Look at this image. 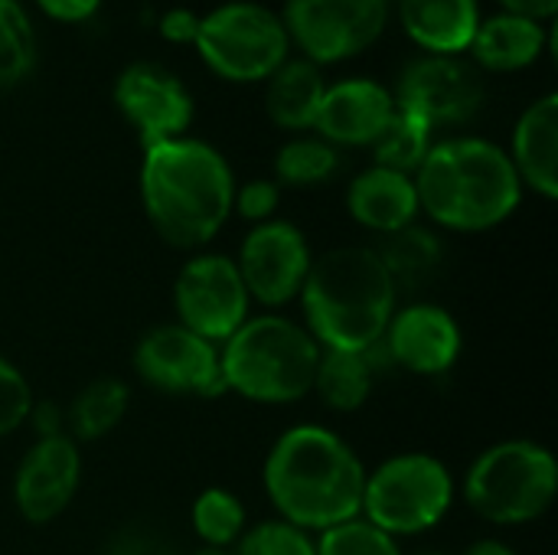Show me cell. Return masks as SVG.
I'll list each match as a JSON object with an SVG mask.
<instances>
[{
	"label": "cell",
	"instance_id": "cell-6",
	"mask_svg": "<svg viewBox=\"0 0 558 555\" xmlns=\"http://www.w3.org/2000/svg\"><path fill=\"white\" fill-rule=\"evenodd\" d=\"M461 497L484 523H533L556 504V455L533 438L497 442L471 461L461 484Z\"/></svg>",
	"mask_w": 558,
	"mask_h": 555
},
{
	"label": "cell",
	"instance_id": "cell-34",
	"mask_svg": "<svg viewBox=\"0 0 558 555\" xmlns=\"http://www.w3.org/2000/svg\"><path fill=\"white\" fill-rule=\"evenodd\" d=\"M199 29V13L186 10V7H173L160 16V33L170 43H193Z\"/></svg>",
	"mask_w": 558,
	"mask_h": 555
},
{
	"label": "cell",
	"instance_id": "cell-32",
	"mask_svg": "<svg viewBox=\"0 0 558 555\" xmlns=\"http://www.w3.org/2000/svg\"><path fill=\"white\" fill-rule=\"evenodd\" d=\"M33 402H36V396H33L26 376L7 357H0V438H7L26 425Z\"/></svg>",
	"mask_w": 558,
	"mask_h": 555
},
{
	"label": "cell",
	"instance_id": "cell-2",
	"mask_svg": "<svg viewBox=\"0 0 558 555\" xmlns=\"http://www.w3.org/2000/svg\"><path fill=\"white\" fill-rule=\"evenodd\" d=\"M235 177L229 160L199 137L144 147L141 203L154 232L183 252L209 245L232 216Z\"/></svg>",
	"mask_w": 558,
	"mask_h": 555
},
{
	"label": "cell",
	"instance_id": "cell-17",
	"mask_svg": "<svg viewBox=\"0 0 558 555\" xmlns=\"http://www.w3.org/2000/svg\"><path fill=\"white\" fill-rule=\"evenodd\" d=\"M392 114L396 98L386 85L373 79H343L327 85L314 131L333 147H373Z\"/></svg>",
	"mask_w": 558,
	"mask_h": 555
},
{
	"label": "cell",
	"instance_id": "cell-19",
	"mask_svg": "<svg viewBox=\"0 0 558 555\" xmlns=\"http://www.w3.org/2000/svg\"><path fill=\"white\" fill-rule=\"evenodd\" d=\"M510 164L523 190L530 186L549 203L558 200V95H543L520 114Z\"/></svg>",
	"mask_w": 558,
	"mask_h": 555
},
{
	"label": "cell",
	"instance_id": "cell-25",
	"mask_svg": "<svg viewBox=\"0 0 558 555\" xmlns=\"http://www.w3.org/2000/svg\"><path fill=\"white\" fill-rule=\"evenodd\" d=\"M128 406L131 393L121 379H95L65 409V435L72 442H98L124 422Z\"/></svg>",
	"mask_w": 558,
	"mask_h": 555
},
{
	"label": "cell",
	"instance_id": "cell-21",
	"mask_svg": "<svg viewBox=\"0 0 558 555\" xmlns=\"http://www.w3.org/2000/svg\"><path fill=\"white\" fill-rule=\"evenodd\" d=\"M265 82L268 118L284 131H314L317 108L327 92L320 65H314L311 59H288Z\"/></svg>",
	"mask_w": 558,
	"mask_h": 555
},
{
	"label": "cell",
	"instance_id": "cell-35",
	"mask_svg": "<svg viewBox=\"0 0 558 555\" xmlns=\"http://www.w3.org/2000/svg\"><path fill=\"white\" fill-rule=\"evenodd\" d=\"M36 7L52 16V20H62V23H82L88 16L98 13L101 0H36Z\"/></svg>",
	"mask_w": 558,
	"mask_h": 555
},
{
	"label": "cell",
	"instance_id": "cell-36",
	"mask_svg": "<svg viewBox=\"0 0 558 555\" xmlns=\"http://www.w3.org/2000/svg\"><path fill=\"white\" fill-rule=\"evenodd\" d=\"M26 425H33L36 438H52V435H65V412L56 402H33Z\"/></svg>",
	"mask_w": 558,
	"mask_h": 555
},
{
	"label": "cell",
	"instance_id": "cell-7",
	"mask_svg": "<svg viewBox=\"0 0 558 555\" xmlns=\"http://www.w3.org/2000/svg\"><path fill=\"white\" fill-rule=\"evenodd\" d=\"M454 507V478L425 451H402L366 471L360 517L392 540L435 530Z\"/></svg>",
	"mask_w": 558,
	"mask_h": 555
},
{
	"label": "cell",
	"instance_id": "cell-15",
	"mask_svg": "<svg viewBox=\"0 0 558 555\" xmlns=\"http://www.w3.org/2000/svg\"><path fill=\"white\" fill-rule=\"evenodd\" d=\"M114 105L144 147L183 137L193 121L186 85L157 62H131L114 82Z\"/></svg>",
	"mask_w": 558,
	"mask_h": 555
},
{
	"label": "cell",
	"instance_id": "cell-3",
	"mask_svg": "<svg viewBox=\"0 0 558 555\" xmlns=\"http://www.w3.org/2000/svg\"><path fill=\"white\" fill-rule=\"evenodd\" d=\"M412 180L418 209L451 232H490L523 203V183L510 154L487 137H451L432 144Z\"/></svg>",
	"mask_w": 558,
	"mask_h": 555
},
{
	"label": "cell",
	"instance_id": "cell-41",
	"mask_svg": "<svg viewBox=\"0 0 558 555\" xmlns=\"http://www.w3.org/2000/svg\"><path fill=\"white\" fill-rule=\"evenodd\" d=\"M13 3H20V0H13Z\"/></svg>",
	"mask_w": 558,
	"mask_h": 555
},
{
	"label": "cell",
	"instance_id": "cell-26",
	"mask_svg": "<svg viewBox=\"0 0 558 555\" xmlns=\"http://www.w3.org/2000/svg\"><path fill=\"white\" fill-rule=\"evenodd\" d=\"M432 134H435L432 124H425L422 118H415L412 111H402L396 105V114L389 118L383 134L373 141L376 167L399 170V173L412 177L418 170V164L425 160V154L432 150V144H435Z\"/></svg>",
	"mask_w": 558,
	"mask_h": 555
},
{
	"label": "cell",
	"instance_id": "cell-24",
	"mask_svg": "<svg viewBox=\"0 0 558 555\" xmlns=\"http://www.w3.org/2000/svg\"><path fill=\"white\" fill-rule=\"evenodd\" d=\"M376 386V357L373 350L366 353H350V350H324L320 347V363L314 373V396L333 409V412H356L369 402Z\"/></svg>",
	"mask_w": 558,
	"mask_h": 555
},
{
	"label": "cell",
	"instance_id": "cell-18",
	"mask_svg": "<svg viewBox=\"0 0 558 555\" xmlns=\"http://www.w3.org/2000/svg\"><path fill=\"white\" fill-rule=\"evenodd\" d=\"M347 209L356 226H363L366 232H376L379 239L412 226L422 213L415 180L409 173L386 170L376 164L353 177L347 190Z\"/></svg>",
	"mask_w": 558,
	"mask_h": 555
},
{
	"label": "cell",
	"instance_id": "cell-11",
	"mask_svg": "<svg viewBox=\"0 0 558 555\" xmlns=\"http://www.w3.org/2000/svg\"><path fill=\"white\" fill-rule=\"evenodd\" d=\"M131 363H134V373L157 393L199 396V399L226 396V383L219 370V347L180 327L177 321L150 327L134 343Z\"/></svg>",
	"mask_w": 558,
	"mask_h": 555
},
{
	"label": "cell",
	"instance_id": "cell-12",
	"mask_svg": "<svg viewBox=\"0 0 558 555\" xmlns=\"http://www.w3.org/2000/svg\"><path fill=\"white\" fill-rule=\"evenodd\" d=\"M311 262L314 252L307 245V236L288 219H268L262 226H252L235 255V268L252 304L271 311L301 298Z\"/></svg>",
	"mask_w": 558,
	"mask_h": 555
},
{
	"label": "cell",
	"instance_id": "cell-39",
	"mask_svg": "<svg viewBox=\"0 0 558 555\" xmlns=\"http://www.w3.org/2000/svg\"><path fill=\"white\" fill-rule=\"evenodd\" d=\"M193 555H235L232 550H216V546H199Z\"/></svg>",
	"mask_w": 558,
	"mask_h": 555
},
{
	"label": "cell",
	"instance_id": "cell-14",
	"mask_svg": "<svg viewBox=\"0 0 558 555\" xmlns=\"http://www.w3.org/2000/svg\"><path fill=\"white\" fill-rule=\"evenodd\" d=\"M464 334L454 314L435 301H409L396 307L376 350L412 376H445L454 370Z\"/></svg>",
	"mask_w": 558,
	"mask_h": 555
},
{
	"label": "cell",
	"instance_id": "cell-13",
	"mask_svg": "<svg viewBox=\"0 0 558 555\" xmlns=\"http://www.w3.org/2000/svg\"><path fill=\"white\" fill-rule=\"evenodd\" d=\"M392 98L402 111H412L432 128L464 124L484 105V82L477 69L458 56H422L409 62Z\"/></svg>",
	"mask_w": 558,
	"mask_h": 555
},
{
	"label": "cell",
	"instance_id": "cell-22",
	"mask_svg": "<svg viewBox=\"0 0 558 555\" xmlns=\"http://www.w3.org/2000/svg\"><path fill=\"white\" fill-rule=\"evenodd\" d=\"M546 43H549V36L539 20L517 16V13H497L477 26L471 49L484 69L517 72V69L533 65L543 56Z\"/></svg>",
	"mask_w": 558,
	"mask_h": 555
},
{
	"label": "cell",
	"instance_id": "cell-28",
	"mask_svg": "<svg viewBox=\"0 0 558 555\" xmlns=\"http://www.w3.org/2000/svg\"><path fill=\"white\" fill-rule=\"evenodd\" d=\"M340 167V154L324 137H291L275 154V183L281 186H317L327 183Z\"/></svg>",
	"mask_w": 558,
	"mask_h": 555
},
{
	"label": "cell",
	"instance_id": "cell-33",
	"mask_svg": "<svg viewBox=\"0 0 558 555\" xmlns=\"http://www.w3.org/2000/svg\"><path fill=\"white\" fill-rule=\"evenodd\" d=\"M281 206V186L268 177H255L242 186H235V196H232V213H239L242 219L262 226L268 219H275Z\"/></svg>",
	"mask_w": 558,
	"mask_h": 555
},
{
	"label": "cell",
	"instance_id": "cell-1",
	"mask_svg": "<svg viewBox=\"0 0 558 555\" xmlns=\"http://www.w3.org/2000/svg\"><path fill=\"white\" fill-rule=\"evenodd\" d=\"M262 481L281 520L324 533L360 517L366 464L333 429L294 425L271 445Z\"/></svg>",
	"mask_w": 558,
	"mask_h": 555
},
{
	"label": "cell",
	"instance_id": "cell-40",
	"mask_svg": "<svg viewBox=\"0 0 558 555\" xmlns=\"http://www.w3.org/2000/svg\"><path fill=\"white\" fill-rule=\"evenodd\" d=\"M422 555H448V553H422Z\"/></svg>",
	"mask_w": 558,
	"mask_h": 555
},
{
	"label": "cell",
	"instance_id": "cell-31",
	"mask_svg": "<svg viewBox=\"0 0 558 555\" xmlns=\"http://www.w3.org/2000/svg\"><path fill=\"white\" fill-rule=\"evenodd\" d=\"M317 555H402L399 540L376 530L363 517H353L340 527L317 533Z\"/></svg>",
	"mask_w": 558,
	"mask_h": 555
},
{
	"label": "cell",
	"instance_id": "cell-29",
	"mask_svg": "<svg viewBox=\"0 0 558 555\" xmlns=\"http://www.w3.org/2000/svg\"><path fill=\"white\" fill-rule=\"evenodd\" d=\"M36 62V33L20 3L0 0V85L20 82Z\"/></svg>",
	"mask_w": 558,
	"mask_h": 555
},
{
	"label": "cell",
	"instance_id": "cell-37",
	"mask_svg": "<svg viewBox=\"0 0 558 555\" xmlns=\"http://www.w3.org/2000/svg\"><path fill=\"white\" fill-rule=\"evenodd\" d=\"M504 13H517V16H530V20H549L558 10V0H500Z\"/></svg>",
	"mask_w": 558,
	"mask_h": 555
},
{
	"label": "cell",
	"instance_id": "cell-23",
	"mask_svg": "<svg viewBox=\"0 0 558 555\" xmlns=\"http://www.w3.org/2000/svg\"><path fill=\"white\" fill-rule=\"evenodd\" d=\"M373 249H376L379 262L386 265L399 294L425 291L445 265V242L438 239V232H432L418 222L383 236Z\"/></svg>",
	"mask_w": 558,
	"mask_h": 555
},
{
	"label": "cell",
	"instance_id": "cell-30",
	"mask_svg": "<svg viewBox=\"0 0 558 555\" xmlns=\"http://www.w3.org/2000/svg\"><path fill=\"white\" fill-rule=\"evenodd\" d=\"M235 555H317L314 533L275 517L255 527H245L242 540L235 543Z\"/></svg>",
	"mask_w": 558,
	"mask_h": 555
},
{
	"label": "cell",
	"instance_id": "cell-5",
	"mask_svg": "<svg viewBox=\"0 0 558 555\" xmlns=\"http://www.w3.org/2000/svg\"><path fill=\"white\" fill-rule=\"evenodd\" d=\"M317 363L320 343L301 321L278 311L248 317L219 347L226 393L255 406H294L307 399Z\"/></svg>",
	"mask_w": 558,
	"mask_h": 555
},
{
	"label": "cell",
	"instance_id": "cell-20",
	"mask_svg": "<svg viewBox=\"0 0 558 555\" xmlns=\"http://www.w3.org/2000/svg\"><path fill=\"white\" fill-rule=\"evenodd\" d=\"M399 16L428 56H461L481 26L477 0H399Z\"/></svg>",
	"mask_w": 558,
	"mask_h": 555
},
{
	"label": "cell",
	"instance_id": "cell-27",
	"mask_svg": "<svg viewBox=\"0 0 558 555\" xmlns=\"http://www.w3.org/2000/svg\"><path fill=\"white\" fill-rule=\"evenodd\" d=\"M190 520H193V533L199 536V543L216 546V550H232L248 527L245 504L226 487H206L193 500Z\"/></svg>",
	"mask_w": 558,
	"mask_h": 555
},
{
	"label": "cell",
	"instance_id": "cell-4",
	"mask_svg": "<svg viewBox=\"0 0 558 555\" xmlns=\"http://www.w3.org/2000/svg\"><path fill=\"white\" fill-rule=\"evenodd\" d=\"M304 327L324 350H373L399 307V291L373 245H337L314 255L301 291Z\"/></svg>",
	"mask_w": 558,
	"mask_h": 555
},
{
	"label": "cell",
	"instance_id": "cell-38",
	"mask_svg": "<svg viewBox=\"0 0 558 555\" xmlns=\"http://www.w3.org/2000/svg\"><path fill=\"white\" fill-rule=\"evenodd\" d=\"M464 555H517V550L507 546L504 540H477V543L468 546Z\"/></svg>",
	"mask_w": 558,
	"mask_h": 555
},
{
	"label": "cell",
	"instance_id": "cell-9",
	"mask_svg": "<svg viewBox=\"0 0 558 555\" xmlns=\"http://www.w3.org/2000/svg\"><path fill=\"white\" fill-rule=\"evenodd\" d=\"M173 311L180 327L222 347L252 317V298L235 258L219 252L190 255L173 281Z\"/></svg>",
	"mask_w": 558,
	"mask_h": 555
},
{
	"label": "cell",
	"instance_id": "cell-10",
	"mask_svg": "<svg viewBox=\"0 0 558 555\" xmlns=\"http://www.w3.org/2000/svg\"><path fill=\"white\" fill-rule=\"evenodd\" d=\"M389 20V0H284L281 23L314 65L369 49Z\"/></svg>",
	"mask_w": 558,
	"mask_h": 555
},
{
	"label": "cell",
	"instance_id": "cell-8",
	"mask_svg": "<svg viewBox=\"0 0 558 555\" xmlns=\"http://www.w3.org/2000/svg\"><path fill=\"white\" fill-rule=\"evenodd\" d=\"M193 46L219 79L265 82L288 62L291 39L281 13L252 0H232L199 16Z\"/></svg>",
	"mask_w": 558,
	"mask_h": 555
},
{
	"label": "cell",
	"instance_id": "cell-16",
	"mask_svg": "<svg viewBox=\"0 0 558 555\" xmlns=\"http://www.w3.org/2000/svg\"><path fill=\"white\" fill-rule=\"evenodd\" d=\"M82 484V448L69 435L36 438V445L20 458L13 478V504L20 517L33 527L59 520Z\"/></svg>",
	"mask_w": 558,
	"mask_h": 555
}]
</instances>
